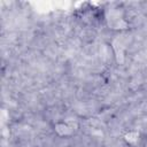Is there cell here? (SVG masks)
I'll return each instance as SVG.
<instances>
[{"label": "cell", "instance_id": "6da1fadb", "mask_svg": "<svg viewBox=\"0 0 147 147\" xmlns=\"http://www.w3.org/2000/svg\"><path fill=\"white\" fill-rule=\"evenodd\" d=\"M53 131L60 138H70L76 133L77 125L74 122L60 119L53 124Z\"/></svg>", "mask_w": 147, "mask_h": 147}]
</instances>
